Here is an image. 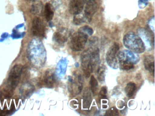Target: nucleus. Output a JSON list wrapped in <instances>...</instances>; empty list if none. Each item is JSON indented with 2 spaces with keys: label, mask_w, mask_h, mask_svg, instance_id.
I'll list each match as a JSON object with an SVG mask.
<instances>
[{
  "label": "nucleus",
  "mask_w": 155,
  "mask_h": 116,
  "mask_svg": "<svg viewBox=\"0 0 155 116\" xmlns=\"http://www.w3.org/2000/svg\"><path fill=\"white\" fill-rule=\"evenodd\" d=\"M120 68L124 70H129L133 69L134 65L140 61L138 55L129 50L121 51L117 54Z\"/></svg>",
  "instance_id": "nucleus-1"
},
{
  "label": "nucleus",
  "mask_w": 155,
  "mask_h": 116,
  "mask_svg": "<svg viewBox=\"0 0 155 116\" xmlns=\"http://www.w3.org/2000/svg\"><path fill=\"white\" fill-rule=\"evenodd\" d=\"M123 42L127 49L135 53H142L146 50L145 44L140 37L132 32H128L124 35Z\"/></svg>",
  "instance_id": "nucleus-2"
},
{
  "label": "nucleus",
  "mask_w": 155,
  "mask_h": 116,
  "mask_svg": "<svg viewBox=\"0 0 155 116\" xmlns=\"http://www.w3.org/2000/svg\"><path fill=\"white\" fill-rule=\"evenodd\" d=\"M22 71V66L18 64L14 65L10 72L6 88L4 89L3 94L9 96L12 94L18 84Z\"/></svg>",
  "instance_id": "nucleus-3"
},
{
  "label": "nucleus",
  "mask_w": 155,
  "mask_h": 116,
  "mask_svg": "<svg viewBox=\"0 0 155 116\" xmlns=\"http://www.w3.org/2000/svg\"><path fill=\"white\" fill-rule=\"evenodd\" d=\"M88 36L82 33L78 32L73 34L69 41V46L74 51L83 50L86 46Z\"/></svg>",
  "instance_id": "nucleus-4"
},
{
  "label": "nucleus",
  "mask_w": 155,
  "mask_h": 116,
  "mask_svg": "<svg viewBox=\"0 0 155 116\" xmlns=\"http://www.w3.org/2000/svg\"><path fill=\"white\" fill-rule=\"evenodd\" d=\"M68 89L72 95H77L79 94L83 89L84 79L81 74L75 75L74 78L71 76H69Z\"/></svg>",
  "instance_id": "nucleus-5"
},
{
  "label": "nucleus",
  "mask_w": 155,
  "mask_h": 116,
  "mask_svg": "<svg viewBox=\"0 0 155 116\" xmlns=\"http://www.w3.org/2000/svg\"><path fill=\"white\" fill-rule=\"evenodd\" d=\"M91 50H92L90 48L87 49L82 53L81 56V68L84 76L87 79L89 78L91 74L93 72L91 60Z\"/></svg>",
  "instance_id": "nucleus-6"
},
{
  "label": "nucleus",
  "mask_w": 155,
  "mask_h": 116,
  "mask_svg": "<svg viewBox=\"0 0 155 116\" xmlns=\"http://www.w3.org/2000/svg\"><path fill=\"white\" fill-rule=\"evenodd\" d=\"M119 49L118 44L114 42L112 46L110 47L106 53V60L107 64L110 67L115 69L118 68L117 54Z\"/></svg>",
  "instance_id": "nucleus-7"
},
{
  "label": "nucleus",
  "mask_w": 155,
  "mask_h": 116,
  "mask_svg": "<svg viewBox=\"0 0 155 116\" xmlns=\"http://www.w3.org/2000/svg\"><path fill=\"white\" fill-rule=\"evenodd\" d=\"M138 36L145 44L146 48L151 50L154 48V35L150 31L145 28L139 29L137 31Z\"/></svg>",
  "instance_id": "nucleus-8"
},
{
  "label": "nucleus",
  "mask_w": 155,
  "mask_h": 116,
  "mask_svg": "<svg viewBox=\"0 0 155 116\" xmlns=\"http://www.w3.org/2000/svg\"><path fill=\"white\" fill-rule=\"evenodd\" d=\"M46 26L41 19L36 17L33 20L32 23V34L38 37H44L46 34Z\"/></svg>",
  "instance_id": "nucleus-9"
},
{
  "label": "nucleus",
  "mask_w": 155,
  "mask_h": 116,
  "mask_svg": "<svg viewBox=\"0 0 155 116\" xmlns=\"http://www.w3.org/2000/svg\"><path fill=\"white\" fill-rule=\"evenodd\" d=\"M98 9V5L96 0H88L84 9V16L87 21L90 22L93 15Z\"/></svg>",
  "instance_id": "nucleus-10"
},
{
  "label": "nucleus",
  "mask_w": 155,
  "mask_h": 116,
  "mask_svg": "<svg viewBox=\"0 0 155 116\" xmlns=\"http://www.w3.org/2000/svg\"><path fill=\"white\" fill-rule=\"evenodd\" d=\"M85 0H71L69 4L70 13L73 15L79 14L83 11Z\"/></svg>",
  "instance_id": "nucleus-11"
},
{
  "label": "nucleus",
  "mask_w": 155,
  "mask_h": 116,
  "mask_svg": "<svg viewBox=\"0 0 155 116\" xmlns=\"http://www.w3.org/2000/svg\"><path fill=\"white\" fill-rule=\"evenodd\" d=\"M144 66L145 69L148 71L153 77L155 72V59L152 55H147L144 58Z\"/></svg>",
  "instance_id": "nucleus-12"
},
{
  "label": "nucleus",
  "mask_w": 155,
  "mask_h": 116,
  "mask_svg": "<svg viewBox=\"0 0 155 116\" xmlns=\"http://www.w3.org/2000/svg\"><path fill=\"white\" fill-rule=\"evenodd\" d=\"M91 55V64L93 70H97L100 64L101 60L100 57L99 49L98 48H95L93 50H92Z\"/></svg>",
  "instance_id": "nucleus-13"
},
{
  "label": "nucleus",
  "mask_w": 155,
  "mask_h": 116,
  "mask_svg": "<svg viewBox=\"0 0 155 116\" xmlns=\"http://www.w3.org/2000/svg\"><path fill=\"white\" fill-rule=\"evenodd\" d=\"M83 107L85 109H89L91 105L92 101L91 92L89 88H87L84 90L83 96Z\"/></svg>",
  "instance_id": "nucleus-14"
},
{
  "label": "nucleus",
  "mask_w": 155,
  "mask_h": 116,
  "mask_svg": "<svg viewBox=\"0 0 155 116\" xmlns=\"http://www.w3.org/2000/svg\"><path fill=\"white\" fill-rule=\"evenodd\" d=\"M53 39L60 45H63L68 41V37L63 31L55 33L53 35Z\"/></svg>",
  "instance_id": "nucleus-15"
},
{
  "label": "nucleus",
  "mask_w": 155,
  "mask_h": 116,
  "mask_svg": "<svg viewBox=\"0 0 155 116\" xmlns=\"http://www.w3.org/2000/svg\"><path fill=\"white\" fill-rule=\"evenodd\" d=\"M44 13L45 18L48 21H50L52 20L54 16V11H53L52 5L50 3H47L45 5Z\"/></svg>",
  "instance_id": "nucleus-16"
},
{
  "label": "nucleus",
  "mask_w": 155,
  "mask_h": 116,
  "mask_svg": "<svg viewBox=\"0 0 155 116\" xmlns=\"http://www.w3.org/2000/svg\"><path fill=\"white\" fill-rule=\"evenodd\" d=\"M137 89L136 84L133 82H130L127 84L125 88V92L127 97L130 98L134 95Z\"/></svg>",
  "instance_id": "nucleus-17"
},
{
  "label": "nucleus",
  "mask_w": 155,
  "mask_h": 116,
  "mask_svg": "<svg viewBox=\"0 0 155 116\" xmlns=\"http://www.w3.org/2000/svg\"><path fill=\"white\" fill-rule=\"evenodd\" d=\"M44 82L48 87H53L55 82V78L54 74L50 73L49 71L46 72L44 77Z\"/></svg>",
  "instance_id": "nucleus-18"
},
{
  "label": "nucleus",
  "mask_w": 155,
  "mask_h": 116,
  "mask_svg": "<svg viewBox=\"0 0 155 116\" xmlns=\"http://www.w3.org/2000/svg\"><path fill=\"white\" fill-rule=\"evenodd\" d=\"M68 63V61L66 58L62 59L59 63V74L61 77L64 76L66 73Z\"/></svg>",
  "instance_id": "nucleus-19"
},
{
  "label": "nucleus",
  "mask_w": 155,
  "mask_h": 116,
  "mask_svg": "<svg viewBox=\"0 0 155 116\" xmlns=\"http://www.w3.org/2000/svg\"><path fill=\"white\" fill-rule=\"evenodd\" d=\"M106 71V67L104 65L99 66L97 69V77L98 80L101 82H102L105 81Z\"/></svg>",
  "instance_id": "nucleus-20"
},
{
  "label": "nucleus",
  "mask_w": 155,
  "mask_h": 116,
  "mask_svg": "<svg viewBox=\"0 0 155 116\" xmlns=\"http://www.w3.org/2000/svg\"><path fill=\"white\" fill-rule=\"evenodd\" d=\"M90 84L91 85V92L94 96L97 94L98 90V84L97 79L95 78L93 75H91V77L90 81Z\"/></svg>",
  "instance_id": "nucleus-21"
},
{
  "label": "nucleus",
  "mask_w": 155,
  "mask_h": 116,
  "mask_svg": "<svg viewBox=\"0 0 155 116\" xmlns=\"http://www.w3.org/2000/svg\"><path fill=\"white\" fill-rule=\"evenodd\" d=\"M34 86L30 84H26L24 87H22V95L25 97L29 96L34 92Z\"/></svg>",
  "instance_id": "nucleus-22"
},
{
  "label": "nucleus",
  "mask_w": 155,
  "mask_h": 116,
  "mask_svg": "<svg viewBox=\"0 0 155 116\" xmlns=\"http://www.w3.org/2000/svg\"><path fill=\"white\" fill-rule=\"evenodd\" d=\"M86 21L87 20L85 16L79 14L74 15L73 22L74 24L78 25L86 22Z\"/></svg>",
  "instance_id": "nucleus-23"
},
{
  "label": "nucleus",
  "mask_w": 155,
  "mask_h": 116,
  "mask_svg": "<svg viewBox=\"0 0 155 116\" xmlns=\"http://www.w3.org/2000/svg\"><path fill=\"white\" fill-rule=\"evenodd\" d=\"M78 32L82 33L89 36L92 35L94 31H93V29L91 27H90L88 25H85V26L80 27L78 29Z\"/></svg>",
  "instance_id": "nucleus-24"
},
{
  "label": "nucleus",
  "mask_w": 155,
  "mask_h": 116,
  "mask_svg": "<svg viewBox=\"0 0 155 116\" xmlns=\"http://www.w3.org/2000/svg\"><path fill=\"white\" fill-rule=\"evenodd\" d=\"M107 89L106 86H103L101 88L98 94V98L99 100L101 99H106L107 98Z\"/></svg>",
  "instance_id": "nucleus-25"
},
{
  "label": "nucleus",
  "mask_w": 155,
  "mask_h": 116,
  "mask_svg": "<svg viewBox=\"0 0 155 116\" xmlns=\"http://www.w3.org/2000/svg\"><path fill=\"white\" fill-rule=\"evenodd\" d=\"M118 115V111L115 107H112L109 109L105 114V116H116Z\"/></svg>",
  "instance_id": "nucleus-26"
},
{
  "label": "nucleus",
  "mask_w": 155,
  "mask_h": 116,
  "mask_svg": "<svg viewBox=\"0 0 155 116\" xmlns=\"http://www.w3.org/2000/svg\"><path fill=\"white\" fill-rule=\"evenodd\" d=\"M40 5L39 4L34 5H32L31 10V13L33 14H37L40 11Z\"/></svg>",
  "instance_id": "nucleus-27"
},
{
  "label": "nucleus",
  "mask_w": 155,
  "mask_h": 116,
  "mask_svg": "<svg viewBox=\"0 0 155 116\" xmlns=\"http://www.w3.org/2000/svg\"><path fill=\"white\" fill-rule=\"evenodd\" d=\"M149 26L151 31L154 33L155 31V18L154 16H152L148 21Z\"/></svg>",
  "instance_id": "nucleus-28"
},
{
  "label": "nucleus",
  "mask_w": 155,
  "mask_h": 116,
  "mask_svg": "<svg viewBox=\"0 0 155 116\" xmlns=\"http://www.w3.org/2000/svg\"><path fill=\"white\" fill-rule=\"evenodd\" d=\"M148 5V0H139V7L140 9H143L145 8Z\"/></svg>",
  "instance_id": "nucleus-29"
},
{
  "label": "nucleus",
  "mask_w": 155,
  "mask_h": 116,
  "mask_svg": "<svg viewBox=\"0 0 155 116\" xmlns=\"http://www.w3.org/2000/svg\"><path fill=\"white\" fill-rule=\"evenodd\" d=\"M98 39L97 37H93L91 38L89 40V44L91 45H95V44L98 43Z\"/></svg>",
  "instance_id": "nucleus-30"
},
{
  "label": "nucleus",
  "mask_w": 155,
  "mask_h": 116,
  "mask_svg": "<svg viewBox=\"0 0 155 116\" xmlns=\"http://www.w3.org/2000/svg\"><path fill=\"white\" fill-rule=\"evenodd\" d=\"M75 65L77 68H78V67H79L78 63H75Z\"/></svg>",
  "instance_id": "nucleus-31"
}]
</instances>
